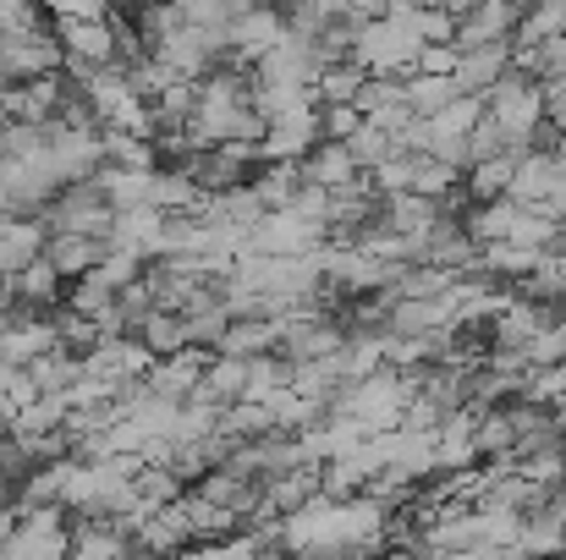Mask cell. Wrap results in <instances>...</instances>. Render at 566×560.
I'll use <instances>...</instances> for the list:
<instances>
[{
  "mask_svg": "<svg viewBox=\"0 0 566 560\" xmlns=\"http://www.w3.org/2000/svg\"><path fill=\"white\" fill-rule=\"evenodd\" d=\"M182 517H188V533L203 539V545H226L231 528H237L231 511H220V506H209V500H198V495H182Z\"/></svg>",
  "mask_w": 566,
  "mask_h": 560,
  "instance_id": "obj_24",
  "label": "cell"
},
{
  "mask_svg": "<svg viewBox=\"0 0 566 560\" xmlns=\"http://www.w3.org/2000/svg\"><path fill=\"white\" fill-rule=\"evenodd\" d=\"M11 533H17V517H11V511H6V506H0V545H6V539H11Z\"/></svg>",
  "mask_w": 566,
  "mask_h": 560,
  "instance_id": "obj_35",
  "label": "cell"
},
{
  "mask_svg": "<svg viewBox=\"0 0 566 560\" xmlns=\"http://www.w3.org/2000/svg\"><path fill=\"white\" fill-rule=\"evenodd\" d=\"M275 347H281V319H231L214 358H275Z\"/></svg>",
  "mask_w": 566,
  "mask_h": 560,
  "instance_id": "obj_12",
  "label": "cell"
},
{
  "mask_svg": "<svg viewBox=\"0 0 566 560\" xmlns=\"http://www.w3.org/2000/svg\"><path fill=\"white\" fill-rule=\"evenodd\" d=\"M127 522H88V528H72V545L66 560H133L127 556Z\"/></svg>",
  "mask_w": 566,
  "mask_h": 560,
  "instance_id": "obj_17",
  "label": "cell"
},
{
  "mask_svg": "<svg viewBox=\"0 0 566 560\" xmlns=\"http://www.w3.org/2000/svg\"><path fill=\"white\" fill-rule=\"evenodd\" d=\"M523 363H528V369H562L566 363V319L562 325H545V330L523 347Z\"/></svg>",
  "mask_w": 566,
  "mask_h": 560,
  "instance_id": "obj_29",
  "label": "cell"
},
{
  "mask_svg": "<svg viewBox=\"0 0 566 560\" xmlns=\"http://www.w3.org/2000/svg\"><path fill=\"white\" fill-rule=\"evenodd\" d=\"M319 72H325V61H319L314 39L286 33V39L253 66V83H259V88H314Z\"/></svg>",
  "mask_w": 566,
  "mask_h": 560,
  "instance_id": "obj_5",
  "label": "cell"
},
{
  "mask_svg": "<svg viewBox=\"0 0 566 560\" xmlns=\"http://www.w3.org/2000/svg\"><path fill=\"white\" fill-rule=\"evenodd\" d=\"M364 127V116L353 105H336V110H319V144H347L353 133Z\"/></svg>",
  "mask_w": 566,
  "mask_h": 560,
  "instance_id": "obj_31",
  "label": "cell"
},
{
  "mask_svg": "<svg viewBox=\"0 0 566 560\" xmlns=\"http://www.w3.org/2000/svg\"><path fill=\"white\" fill-rule=\"evenodd\" d=\"M99 155L111 171H160V155L149 138H133V133H99Z\"/></svg>",
  "mask_w": 566,
  "mask_h": 560,
  "instance_id": "obj_20",
  "label": "cell"
},
{
  "mask_svg": "<svg viewBox=\"0 0 566 560\" xmlns=\"http://www.w3.org/2000/svg\"><path fill=\"white\" fill-rule=\"evenodd\" d=\"M44 236H94V242H105L111 236V203L99 198V187L94 182H77V187H66L50 209H44Z\"/></svg>",
  "mask_w": 566,
  "mask_h": 560,
  "instance_id": "obj_2",
  "label": "cell"
},
{
  "mask_svg": "<svg viewBox=\"0 0 566 560\" xmlns=\"http://www.w3.org/2000/svg\"><path fill=\"white\" fill-rule=\"evenodd\" d=\"M0 94H6V83H0Z\"/></svg>",
  "mask_w": 566,
  "mask_h": 560,
  "instance_id": "obj_37",
  "label": "cell"
},
{
  "mask_svg": "<svg viewBox=\"0 0 566 560\" xmlns=\"http://www.w3.org/2000/svg\"><path fill=\"white\" fill-rule=\"evenodd\" d=\"M506 72H512V44H495V50H468V55H457L451 83H457L462 99H484Z\"/></svg>",
  "mask_w": 566,
  "mask_h": 560,
  "instance_id": "obj_9",
  "label": "cell"
},
{
  "mask_svg": "<svg viewBox=\"0 0 566 560\" xmlns=\"http://www.w3.org/2000/svg\"><path fill=\"white\" fill-rule=\"evenodd\" d=\"M562 187V171H556V160L545 155V149H534L528 160H517V171H512V182H506V203H517V209H545L551 203V192Z\"/></svg>",
  "mask_w": 566,
  "mask_h": 560,
  "instance_id": "obj_10",
  "label": "cell"
},
{
  "mask_svg": "<svg viewBox=\"0 0 566 560\" xmlns=\"http://www.w3.org/2000/svg\"><path fill=\"white\" fill-rule=\"evenodd\" d=\"M451 72H457V50L451 44H423L412 77H451Z\"/></svg>",
  "mask_w": 566,
  "mask_h": 560,
  "instance_id": "obj_32",
  "label": "cell"
},
{
  "mask_svg": "<svg viewBox=\"0 0 566 560\" xmlns=\"http://www.w3.org/2000/svg\"><path fill=\"white\" fill-rule=\"evenodd\" d=\"M44 253V225L39 220H0V281L22 275Z\"/></svg>",
  "mask_w": 566,
  "mask_h": 560,
  "instance_id": "obj_15",
  "label": "cell"
},
{
  "mask_svg": "<svg viewBox=\"0 0 566 560\" xmlns=\"http://www.w3.org/2000/svg\"><path fill=\"white\" fill-rule=\"evenodd\" d=\"M484 121L506 138V149H534V138L545 133V94H539V83L512 66L484 94Z\"/></svg>",
  "mask_w": 566,
  "mask_h": 560,
  "instance_id": "obj_1",
  "label": "cell"
},
{
  "mask_svg": "<svg viewBox=\"0 0 566 560\" xmlns=\"http://www.w3.org/2000/svg\"><path fill=\"white\" fill-rule=\"evenodd\" d=\"M517 22H523V11H517V6H468V11L457 17V39H451V50H457V55H468V50L512 44Z\"/></svg>",
  "mask_w": 566,
  "mask_h": 560,
  "instance_id": "obj_7",
  "label": "cell"
},
{
  "mask_svg": "<svg viewBox=\"0 0 566 560\" xmlns=\"http://www.w3.org/2000/svg\"><path fill=\"white\" fill-rule=\"evenodd\" d=\"M133 341L160 363V358H182V352H192L188 347V325H182V314H149L138 330H133Z\"/></svg>",
  "mask_w": 566,
  "mask_h": 560,
  "instance_id": "obj_18",
  "label": "cell"
},
{
  "mask_svg": "<svg viewBox=\"0 0 566 560\" xmlns=\"http://www.w3.org/2000/svg\"><path fill=\"white\" fill-rule=\"evenodd\" d=\"M192 560H264V539H253V533H231L226 545H203Z\"/></svg>",
  "mask_w": 566,
  "mask_h": 560,
  "instance_id": "obj_30",
  "label": "cell"
},
{
  "mask_svg": "<svg viewBox=\"0 0 566 560\" xmlns=\"http://www.w3.org/2000/svg\"><path fill=\"white\" fill-rule=\"evenodd\" d=\"M562 33H566V0L562 6H539V11H528V17L517 22L512 55H517V50H534V44H551V39H562Z\"/></svg>",
  "mask_w": 566,
  "mask_h": 560,
  "instance_id": "obj_25",
  "label": "cell"
},
{
  "mask_svg": "<svg viewBox=\"0 0 566 560\" xmlns=\"http://www.w3.org/2000/svg\"><path fill=\"white\" fill-rule=\"evenodd\" d=\"M66 66H116V22H55Z\"/></svg>",
  "mask_w": 566,
  "mask_h": 560,
  "instance_id": "obj_8",
  "label": "cell"
},
{
  "mask_svg": "<svg viewBox=\"0 0 566 560\" xmlns=\"http://www.w3.org/2000/svg\"><path fill=\"white\" fill-rule=\"evenodd\" d=\"M401 94H407V77H369V83L358 88V99H353V110H358L364 121H375V116H385V110H396V105H407Z\"/></svg>",
  "mask_w": 566,
  "mask_h": 560,
  "instance_id": "obj_27",
  "label": "cell"
},
{
  "mask_svg": "<svg viewBox=\"0 0 566 560\" xmlns=\"http://www.w3.org/2000/svg\"><path fill=\"white\" fill-rule=\"evenodd\" d=\"M562 484H566V440H562Z\"/></svg>",
  "mask_w": 566,
  "mask_h": 560,
  "instance_id": "obj_36",
  "label": "cell"
},
{
  "mask_svg": "<svg viewBox=\"0 0 566 560\" xmlns=\"http://www.w3.org/2000/svg\"><path fill=\"white\" fill-rule=\"evenodd\" d=\"M297 171H303V182L319 187V192H347V187L364 182V177H358V166H353V155H347L342 144H319Z\"/></svg>",
  "mask_w": 566,
  "mask_h": 560,
  "instance_id": "obj_13",
  "label": "cell"
},
{
  "mask_svg": "<svg viewBox=\"0 0 566 560\" xmlns=\"http://www.w3.org/2000/svg\"><path fill=\"white\" fill-rule=\"evenodd\" d=\"M138 545H144V550H155V556H171V550L192 545L188 517H182V500H177V506H160V511H149V517L138 522Z\"/></svg>",
  "mask_w": 566,
  "mask_h": 560,
  "instance_id": "obj_19",
  "label": "cell"
},
{
  "mask_svg": "<svg viewBox=\"0 0 566 560\" xmlns=\"http://www.w3.org/2000/svg\"><path fill=\"white\" fill-rule=\"evenodd\" d=\"M0 297H6L11 308H50V303L61 297V275H55L44 258H33L22 275L0 281Z\"/></svg>",
  "mask_w": 566,
  "mask_h": 560,
  "instance_id": "obj_16",
  "label": "cell"
},
{
  "mask_svg": "<svg viewBox=\"0 0 566 560\" xmlns=\"http://www.w3.org/2000/svg\"><path fill=\"white\" fill-rule=\"evenodd\" d=\"M286 39V17L281 11H270V6H237V17H231V28H226V50L237 55V61H248V66H259L275 44Z\"/></svg>",
  "mask_w": 566,
  "mask_h": 560,
  "instance_id": "obj_6",
  "label": "cell"
},
{
  "mask_svg": "<svg viewBox=\"0 0 566 560\" xmlns=\"http://www.w3.org/2000/svg\"><path fill=\"white\" fill-rule=\"evenodd\" d=\"M539 94H545V127L566 133V83H539Z\"/></svg>",
  "mask_w": 566,
  "mask_h": 560,
  "instance_id": "obj_33",
  "label": "cell"
},
{
  "mask_svg": "<svg viewBox=\"0 0 566 560\" xmlns=\"http://www.w3.org/2000/svg\"><path fill=\"white\" fill-rule=\"evenodd\" d=\"M342 149L353 155V166H358V177H369L375 166H385V160L396 155V149H390V138H385L379 127H369V121H364V127H358V133H353V138L342 144Z\"/></svg>",
  "mask_w": 566,
  "mask_h": 560,
  "instance_id": "obj_28",
  "label": "cell"
},
{
  "mask_svg": "<svg viewBox=\"0 0 566 560\" xmlns=\"http://www.w3.org/2000/svg\"><path fill=\"white\" fill-rule=\"evenodd\" d=\"M401 99H407V110H412L418 121H434V116H440L446 105H457L462 94H457L451 77H407V94H401Z\"/></svg>",
  "mask_w": 566,
  "mask_h": 560,
  "instance_id": "obj_23",
  "label": "cell"
},
{
  "mask_svg": "<svg viewBox=\"0 0 566 560\" xmlns=\"http://www.w3.org/2000/svg\"><path fill=\"white\" fill-rule=\"evenodd\" d=\"M88 275H94V281H99V286H105L111 297H122L127 286H138V281H144V258H133V253H116V247H105V258H99V264H94Z\"/></svg>",
  "mask_w": 566,
  "mask_h": 560,
  "instance_id": "obj_26",
  "label": "cell"
},
{
  "mask_svg": "<svg viewBox=\"0 0 566 560\" xmlns=\"http://www.w3.org/2000/svg\"><path fill=\"white\" fill-rule=\"evenodd\" d=\"M61 72H66V55H61L55 33L0 39V83L6 88H22V83H39V77H61Z\"/></svg>",
  "mask_w": 566,
  "mask_h": 560,
  "instance_id": "obj_4",
  "label": "cell"
},
{
  "mask_svg": "<svg viewBox=\"0 0 566 560\" xmlns=\"http://www.w3.org/2000/svg\"><path fill=\"white\" fill-rule=\"evenodd\" d=\"M22 373H28V384H33L39 395H66V390L83 379V363H77L72 352H61V347H55V352H44L39 363H28Z\"/></svg>",
  "mask_w": 566,
  "mask_h": 560,
  "instance_id": "obj_21",
  "label": "cell"
},
{
  "mask_svg": "<svg viewBox=\"0 0 566 560\" xmlns=\"http://www.w3.org/2000/svg\"><path fill=\"white\" fill-rule=\"evenodd\" d=\"M364 83H369V72H364V66H353V61H336V66H325V72H319V83H314V99H319V110H336V105H353Z\"/></svg>",
  "mask_w": 566,
  "mask_h": 560,
  "instance_id": "obj_22",
  "label": "cell"
},
{
  "mask_svg": "<svg viewBox=\"0 0 566 560\" xmlns=\"http://www.w3.org/2000/svg\"><path fill=\"white\" fill-rule=\"evenodd\" d=\"M203 352H182V358H160L155 369L144 373V390L149 395H160V401H171V406H182L192 390H198V379H203Z\"/></svg>",
  "mask_w": 566,
  "mask_h": 560,
  "instance_id": "obj_11",
  "label": "cell"
},
{
  "mask_svg": "<svg viewBox=\"0 0 566 560\" xmlns=\"http://www.w3.org/2000/svg\"><path fill=\"white\" fill-rule=\"evenodd\" d=\"M61 281H83L99 258H105V242H94V236H44V253H39Z\"/></svg>",
  "mask_w": 566,
  "mask_h": 560,
  "instance_id": "obj_14",
  "label": "cell"
},
{
  "mask_svg": "<svg viewBox=\"0 0 566 560\" xmlns=\"http://www.w3.org/2000/svg\"><path fill=\"white\" fill-rule=\"evenodd\" d=\"M319 247H325V225H308V220H297L292 209L264 214V220L248 231V253H253V258H308V253H319Z\"/></svg>",
  "mask_w": 566,
  "mask_h": 560,
  "instance_id": "obj_3",
  "label": "cell"
},
{
  "mask_svg": "<svg viewBox=\"0 0 566 560\" xmlns=\"http://www.w3.org/2000/svg\"><path fill=\"white\" fill-rule=\"evenodd\" d=\"M545 155L556 160V171H562V182H566V133H562V138H556V144H551V149H545Z\"/></svg>",
  "mask_w": 566,
  "mask_h": 560,
  "instance_id": "obj_34",
  "label": "cell"
}]
</instances>
